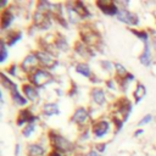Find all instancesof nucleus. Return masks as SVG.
<instances>
[{"instance_id":"obj_4","label":"nucleus","mask_w":156,"mask_h":156,"mask_svg":"<svg viewBox=\"0 0 156 156\" xmlns=\"http://www.w3.org/2000/svg\"><path fill=\"white\" fill-rule=\"evenodd\" d=\"M132 110H133V104L130 102V100L126 96H122V98H118L117 100H115L113 107H112V115L121 117L126 123L129 118Z\"/></svg>"},{"instance_id":"obj_40","label":"nucleus","mask_w":156,"mask_h":156,"mask_svg":"<svg viewBox=\"0 0 156 156\" xmlns=\"http://www.w3.org/2000/svg\"><path fill=\"white\" fill-rule=\"evenodd\" d=\"M151 48L154 49L155 55H156V39H154V40H152V43H151Z\"/></svg>"},{"instance_id":"obj_37","label":"nucleus","mask_w":156,"mask_h":156,"mask_svg":"<svg viewBox=\"0 0 156 156\" xmlns=\"http://www.w3.org/2000/svg\"><path fill=\"white\" fill-rule=\"evenodd\" d=\"M7 5H9V1H7V0H1V4H0V9H1V10H5Z\"/></svg>"},{"instance_id":"obj_14","label":"nucleus","mask_w":156,"mask_h":156,"mask_svg":"<svg viewBox=\"0 0 156 156\" xmlns=\"http://www.w3.org/2000/svg\"><path fill=\"white\" fill-rule=\"evenodd\" d=\"M12 9H13L12 6H9L7 9L1 11L0 23H1V30L2 32H6L11 27V24H12V22L15 20V11Z\"/></svg>"},{"instance_id":"obj_35","label":"nucleus","mask_w":156,"mask_h":156,"mask_svg":"<svg viewBox=\"0 0 156 156\" xmlns=\"http://www.w3.org/2000/svg\"><path fill=\"white\" fill-rule=\"evenodd\" d=\"M85 156H102V155H101L95 147H91V149L85 154Z\"/></svg>"},{"instance_id":"obj_28","label":"nucleus","mask_w":156,"mask_h":156,"mask_svg":"<svg viewBox=\"0 0 156 156\" xmlns=\"http://www.w3.org/2000/svg\"><path fill=\"white\" fill-rule=\"evenodd\" d=\"M130 32H132L139 40H141L143 43H145V41L149 40V32H147L146 29H134V28H132Z\"/></svg>"},{"instance_id":"obj_38","label":"nucleus","mask_w":156,"mask_h":156,"mask_svg":"<svg viewBox=\"0 0 156 156\" xmlns=\"http://www.w3.org/2000/svg\"><path fill=\"white\" fill-rule=\"evenodd\" d=\"M141 134H144V130H143V129H140V128H139V129H136V130H135V132H134V134H133V135H134V136H135V138H138V136H140V135H141Z\"/></svg>"},{"instance_id":"obj_26","label":"nucleus","mask_w":156,"mask_h":156,"mask_svg":"<svg viewBox=\"0 0 156 156\" xmlns=\"http://www.w3.org/2000/svg\"><path fill=\"white\" fill-rule=\"evenodd\" d=\"M73 5H74V7L77 9L78 13L80 15V17L83 20L89 18L91 16V13H90V11H89V9H88V6L85 5L84 1H73Z\"/></svg>"},{"instance_id":"obj_21","label":"nucleus","mask_w":156,"mask_h":156,"mask_svg":"<svg viewBox=\"0 0 156 156\" xmlns=\"http://www.w3.org/2000/svg\"><path fill=\"white\" fill-rule=\"evenodd\" d=\"M74 71L83 76L84 78H88V79H91L94 76H93V71L90 68V66L87 63V62H77L76 66H74Z\"/></svg>"},{"instance_id":"obj_36","label":"nucleus","mask_w":156,"mask_h":156,"mask_svg":"<svg viewBox=\"0 0 156 156\" xmlns=\"http://www.w3.org/2000/svg\"><path fill=\"white\" fill-rule=\"evenodd\" d=\"M48 156H65V155H63V154H61V152H58V151L50 150V151H49V154H48Z\"/></svg>"},{"instance_id":"obj_11","label":"nucleus","mask_w":156,"mask_h":156,"mask_svg":"<svg viewBox=\"0 0 156 156\" xmlns=\"http://www.w3.org/2000/svg\"><path fill=\"white\" fill-rule=\"evenodd\" d=\"M95 5L104 15H107V16H117L119 11L118 4L111 0H98Z\"/></svg>"},{"instance_id":"obj_17","label":"nucleus","mask_w":156,"mask_h":156,"mask_svg":"<svg viewBox=\"0 0 156 156\" xmlns=\"http://www.w3.org/2000/svg\"><path fill=\"white\" fill-rule=\"evenodd\" d=\"M23 37V33L22 30H18V29H15V30H9L6 33V37H2V39L5 40L6 45L10 48V46H13L16 45L18 41H21Z\"/></svg>"},{"instance_id":"obj_25","label":"nucleus","mask_w":156,"mask_h":156,"mask_svg":"<svg viewBox=\"0 0 156 156\" xmlns=\"http://www.w3.org/2000/svg\"><path fill=\"white\" fill-rule=\"evenodd\" d=\"M1 84H2V87H4L5 89H7L10 93L13 91V90H17V89H18L17 83H15L10 77H7L6 73H5L4 71L1 72Z\"/></svg>"},{"instance_id":"obj_3","label":"nucleus","mask_w":156,"mask_h":156,"mask_svg":"<svg viewBox=\"0 0 156 156\" xmlns=\"http://www.w3.org/2000/svg\"><path fill=\"white\" fill-rule=\"evenodd\" d=\"M79 38H80V41L82 43H84L85 45H88L90 48L99 46V44L101 43V35L98 32V29L88 26L87 23L80 24Z\"/></svg>"},{"instance_id":"obj_24","label":"nucleus","mask_w":156,"mask_h":156,"mask_svg":"<svg viewBox=\"0 0 156 156\" xmlns=\"http://www.w3.org/2000/svg\"><path fill=\"white\" fill-rule=\"evenodd\" d=\"M54 46L56 50H60V51H67L68 50V43H67V39L60 34V33H56L55 34V39H54Z\"/></svg>"},{"instance_id":"obj_29","label":"nucleus","mask_w":156,"mask_h":156,"mask_svg":"<svg viewBox=\"0 0 156 156\" xmlns=\"http://www.w3.org/2000/svg\"><path fill=\"white\" fill-rule=\"evenodd\" d=\"M35 129H37V123H29V124L24 126V128H22V135H23V138H26V139L30 138L33 135V133L35 132Z\"/></svg>"},{"instance_id":"obj_31","label":"nucleus","mask_w":156,"mask_h":156,"mask_svg":"<svg viewBox=\"0 0 156 156\" xmlns=\"http://www.w3.org/2000/svg\"><path fill=\"white\" fill-rule=\"evenodd\" d=\"M4 72L7 73L10 77H18V72H21V68L17 63H11Z\"/></svg>"},{"instance_id":"obj_34","label":"nucleus","mask_w":156,"mask_h":156,"mask_svg":"<svg viewBox=\"0 0 156 156\" xmlns=\"http://www.w3.org/2000/svg\"><path fill=\"white\" fill-rule=\"evenodd\" d=\"M100 154H102V152H105V150H106V147H107V143H98V144H95V146H94Z\"/></svg>"},{"instance_id":"obj_32","label":"nucleus","mask_w":156,"mask_h":156,"mask_svg":"<svg viewBox=\"0 0 156 156\" xmlns=\"http://www.w3.org/2000/svg\"><path fill=\"white\" fill-rule=\"evenodd\" d=\"M99 63L102 67V69H105L107 72H112V71L115 72V63L112 61H110V60H101Z\"/></svg>"},{"instance_id":"obj_18","label":"nucleus","mask_w":156,"mask_h":156,"mask_svg":"<svg viewBox=\"0 0 156 156\" xmlns=\"http://www.w3.org/2000/svg\"><path fill=\"white\" fill-rule=\"evenodd\" d=\"M74 52L78 54L79 56H82V57H91V56H94L93 48L85 45V44L82 43L80 40L74 44Z\"/></svg>"},{"instance_id":"obj_16","label":"nucleus","mask_w":156,"mask_h":156,"mask_svg":"<svg viewBox=\"0 0 156 156\" xmlns=\"http://www.w3.org/2000/svg\"><path fill=\"white\" fill-rule=\"evenodd\" d=\"M139 62L145 66V67H150L152 63V54H151V44L150 41H145L144 43V49L141 51V54L139 55Z\"/></svg>"},{"instance_id":"obj_22","label":"nucleus","mask_w":156,"mask_h":156,"mask_svg":"<svg viewBox=\"0 0 156 156\" xmlns=\"http://www.w3.org/2000/svg\"><path fill=\"white\" fill-rule=\"evenodd\" d=\"M10 96H11L12 102H13L17 107H24V106H27V105L29 104V101L26 99V96H24L23 94H21V93H20V90H18V89H17V90L11 91V93H10Z\"/></svg>"},{"instance_id":"obj_2","label":"nucleus","mask_w":156,"mask_h":156,"mask_svg":"<svg viewBox=\"0 0 156 156\" xmlns=\"http://www.w3.org/2000/svg\"><path fill=\"white\" fill-rule=\"evenodd\" d=\"M27 80L35 88L44 89L45 87H48L49 84H51L54 82V76L50 71L39 67L27 76Z\"/></svg>"},{"instance_id":"obj_30","label":"nucleus","mask_w":156,"mask_h":156,"mask_svg":"<svg viewBox=\"0 0 156 156\" xmlns=\"http://www.w3.org/2000/svg\"><path fill=\"white\" fill-rule=\"evenodd\" d=\"M7 45L5 43V40L1 38L0 40V63H4L6 60H7V56H9V51H7Z\"/></svg>"},{"instance_id":"obj_10","label":"nucleus","mask_w":156,"mask_h":156,"mask_svg":"<svg viewBox=\"0 0 156 156\" xmlns=\"http://www.w3.org/2000/svg\"><path fill=\"white\" fill-rule=\"evenodd\" d=\"M116 18L119 22H122L129 27H135L139 24V16L135 12L129 11L128 9H121L119 7V11H118Z\"/></svg>"},{"instance_id":"obj_15","label":"nucleus","mask_w":156,"mask_h":156,"mask_svg":"<svg viewBox=\"0 0 156 156\" xmlns=\"http://www.w3.org/2000/svg\"><path fill=\"white\" fill-rule=\"evenodd\" d=\"M65 13H66V18H67L68 23H71V24H79L80 21L83 20L80 17V15L78 13L77 9L74 7L73 2H66L65 4Z\"/></svg>"},{"instance_id":"obj_20","label":"nucleus","mask_w":156,"mask_h":156,"mask_svg":"<svg viewBox=\"0 0 156 156\" xmlns=\"http://www.w3.org/2000/svg\"><path fill=\"white\" fill-rule=\"evenodd\" d=\"M46 149L40 143H30L27 145V156H44Z\"/></svg>"},{"instance_id":"obj_19","label":"nucleus","mask_w":156,"mask_h":156,"mask_svg":"<svg viewBox=\"0 0 156 156\" xmlns=\"http://www.w3.org/2000/svg\"><path fill=\"white\" fill-rule=\"evenodd\" d=\"M41 113L45 117H52L60 115V107L57 102H45L41 106Z\"/></svg>"},{"instance_id":"obj_33","label":"nucleus","mask_w":156,"mask_h":156,"mask_svg":"<svg viewBox=\"0 0 156 156\" xmlns=\"http://www.w3.org/2000/svg\"><path fill=\"white\" fill-rule=\"evenodd\" d=\"M151 121H152V115H151V113H147V115H145V116L138 122V127H143V126L150 123Z\"/></svg>"},{"instance_id":"obj_13","label":"nucleus","mask_w":156,"mask_h":156,"mask_svg":"<svg viewBox=\"0 0 156 156\" xmlns=\"http://www.w3.org/2000/svg\"><path fill=\"white\" fill-rule=\"evenodd\" d=\"M90 100L91 102L96 106V107H102L106 105L107 102V99H106V93L102 88L100 87H94L91 90H90Z\"/></svg>"},{"instance_id":"obj_27","label":"nucleus","mask_w":156,"mask_h":156,"mask_svg":"<svg viewBox=\"0 0 156 156\" xmlns=\"http://www.w3.org/2000/svg\"><path fill=\"white\" fill-rule=\"evenodd\" d=\"M128 73H129V71H128L122 63H119V62H115V74H116L117 80L124 78Z\"/></svg>"},{"instance_id":"obj_6","label":"nucleus","mask_w":156,"mask_h":156,"mask_svg":"<svg viewBox=\"0 0 156 156\" xmlns=\"http://www.w3.org/2000/svg\"><path fill=\"white\" fill-rule=\"evenodd\" d=\"M34 52L38 57L39 66L41 68H45V69L51 72L58 66V60H56V56L52 52L46 51V50H41V49H38Z\"/></svg>"},{"instance_id":"obj_12","label":"nucleus","mask_w":156,"mask_h":156,"mask_svg":"<svg viewBox=\"0 0 156 156\" xmlns=\"http://www.w3.org/2000/svg\"><path fill=\"white\" fill-rule=\"evenodd\" d=\"M22 94L26 96V99L30 102V104H37L40 100V93L39 89L35 88L34 85H32L30 83H23L22 84Z\"/></svg>"},{"instance_id":"obj_7","label":"nucleus","mask_w":156,"mask_h":156,"mask_svg":"<svg viewBox=\"0 0 156 156\" xmlns=\"http://www.w3.org/2000/svg\"><path fill=\"white\" fill-rule=\"evenodd\" d=\"M112 129V122L106 118L93 119L91 123V135L95 139H101L107 135Z\"/></svg>"},{"instance_id":"obj_39","label":"nucleus","mask_w":156,"mask_h":156,"mask_svg":"<svg viewBox=\"0 0 156 156\" xmlns=\"http://www.w3.org/2000/svg\"><path fill=\"white\" fill-rule=\"evenodd\" d=\"M20 151H21V145L20 144H16V146H15V156H18Z\"/></svg>"},{"instance_id":"obj_9","label":"nucleus","mask_w":156,"mask_h":156,"mask_svg":"<svg viewBox=\"0 0 156 156\" xmlns=\"http://www.w3.org/2000/svg\"><path fill=\"white\" fill-rule=\"evenodd\" d=\"M38 116H35L32 111V108L27 107V108H21L17 113L16 117V126L17 127H22V126H27L29 123H37L38 122Z\"/></svg>"},{"instance_id":"obj_8","label":"nucleus","mask_w":156,"mask_h":156,"mask_svg":"<svg viewBox=\"0 0 156 156\" xmlns=\"http://www.w3.org/2000/svg\"><path fill=\"white\" fill-rule=\"evenodd\" d=\"M39 61L38 57L35 55V52H29L24 56V58L22 60V62L20 63V68L21 72H23L26 76H28L29 73H32L33 71H35L37 68H39Z\"/></svg>"},{"instance_id":"obj_5","label":"nucleus","mask_w":156,"mask_h":156,"mask_svg":"<svg viewBox=\"0 0 156 156\" xmlns=\"http://www.w3.org/2000/svg\"><path fill=\"white\" fill-rule=\"evenodd\" d=\"M71 122L74 123L80 129L90 127L91 123H93V119H91V116H90V110L84 107V106L77 107L73 111L72 116H71Z\"/></svg>"},{"instance_id":"obj_1","label":"nucleus","mask_w":156,"mask_h":156,"mask_svg":"<svg viewBox=\"0 0 156 156\" xmlns=\"http://www.w3.org/2000/svg\"><path fill=\"white\" fill-rule=\"evenodd\" d=\"M48 141L51 146V150L58 151L63 155H71L76 151V145L69 139H67L54 129H50L48 132Z\"/></svg>"},{"instance_id":"obj_23","label":"nucleus","mask_w":156,"mask_h":156,"mask_svg":"<svg viewBox=\"0 0 156 156\" xmlns=\"http://www.w3.org/2000/svg\"><path fill=\"white\" fill-rule=\"evenodd\" d=\"M146 96V87L143 83H136L134 91H133V98H134V104H139L144 98Z\"/></svg>"}]
</instances>
